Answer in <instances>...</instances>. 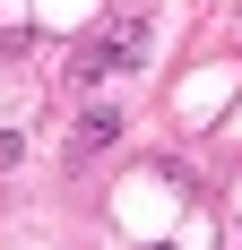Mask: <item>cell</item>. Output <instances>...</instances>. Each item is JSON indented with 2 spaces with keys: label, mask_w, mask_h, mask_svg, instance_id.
Returning a JSON list of instances; mask_svg holds the SVG:
<instances>
[{
  "label": "cell",
  "mask_w": 242,
  "mask_h": 250,
  "mask_svg": "<svg viewBox=\"0 0 242 250\" xmlns=\"http://www.w3.org/2000/svg\"><path fill=\"white\" fill-rule=\"evenodd\" d=\"M139 61H147V26H113V35H96V43L78 52L70 69L78 78H113V69H139Z\"/></svg>",
  "instance_id": "6da1fadb"
},
{
  "label": "cell",
  "mask_w": 242,
  "mask_h": 250,
  "mask_svg": "<svg viewBox=\"0 0 242 250\" xmlns=\"http://www.w3.org/2000/svg\"><path fill=\"white\" fill-rule=\"evenodd\" d=\"M121 138V112L113 104H87V112H78V138H70V155H104Z\"/></svg>",
  "instance_id": "7a4b0ae2"
}]
</instances>
